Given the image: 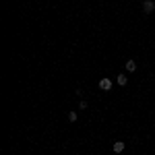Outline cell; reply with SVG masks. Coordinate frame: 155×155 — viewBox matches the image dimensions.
Wrapping results in <instances>:
<instances>
[{"label":"cell","mask_w":155,"mask_h":155,"mask_svg":"<svg viewBox=\"0 0 155 155\" xmlns=\"http://www.w3.org/2000/svg\"><path fill=\"white\" fill-rule=\"evenodd\" d=\"M143 11L147 12V15H151V12L155 11V2H153V0H145V2H143Z\"/></svg>","instance_id":"6da1fadb"},{"label":"cell","mask_w":155,"mask_h":155,"mask_svg":"<svg viewBox=\"0 0 155 155\" xmlns=\"http://www.w3.org/2000/svg\"><path fill=\"white\" fill-rule=\"evenodd\" d=\"M99 89L101 91H110L112 89V79H101L99 81Z\"/></svg>","instance_id":"7a4b0ae2"},{"label":"cell","mask_w":155,"mask_h":155,"mask_svg":"<svg viewBox=\"0 0 155 155\" xmlns=\"http://www.w3.org/2000/svg\"><path fill=\"white\" fill-rule=\"evenodd\" d=\"M112 149H114V153H122V151H124V143H122V141H116Z\"/></svg>","instance_id":"3957f363"},{"label":"cell","mask_w":155,"mask_h":155,"mask_svg":"<svg viewBox=\"0 0 155 155\" xmlns=\"http://www.w3.org/2000/svg\"><path fill=\"white\" fill-rule=\"evenodd\" d=\"M126 71H128V72L137 71V62H134V60H128V62H126Z\"/></svg>","instance_id":"277c9868"},{"label":"cell","mask_w":155,"mask_h":155,"mask_svg":"<svg viewBox=\"0 0 155 155\" xmlns=\"http://www.w3.org/2000/svg\"><path fill=\"white\" fill-rule=\"evenodd\" d=\"M116 81H118V85L124 87V85L128 83V77H126V74H118V77H116Z\"/></svg>","instance_id":"5b68a950"},{"label":"cell","mask_w":155,"mask_h":155,"mask_svg":"<svg viewBox=\"0 0 155 155\" xmlns=\"http://www.w3.org/2000/svg\"><path fill=\"white\" fill-rule=\"evenodd\" d=\"M77 118H79L77 112H71V114H68V120H71V122H77Z\"/></svg>","instance_id":"8992f818"}]
</instances>
